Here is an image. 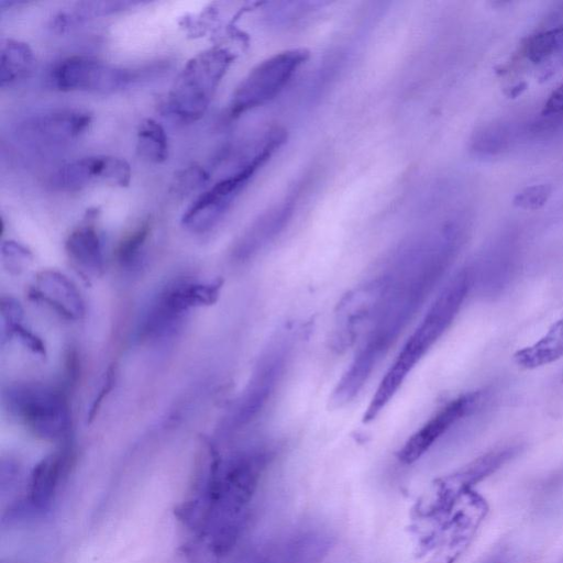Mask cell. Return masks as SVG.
<instances>
[{
	"label": "cell",
	"mask_w": 563,
	"mask_h": 563,
	"mask_svg": "<svg viewBox=\"0 0 563 563\" xmlns=\"http://www.w3.org/2000/svg\"><path fill=\"white\" fill-rule=\"evenodd\" d=\"M465 217L455 216L404 241L383 269L384 294L375 318L354 358L333 389L331 401L343 406L354 399L396 343L464 243Z\"/></svg>",
	"instance_id": "6da1fadb"
},
{
	"label": "cell",
	"mask_w": 563,
	"mask_h": 563,
	"mask_svg": "<svg viewBox=\"0 0 563 563\" xmlns=\"http://www.w3.org/2000/svg\"><path fill=\"white\" fill-rule=\"evenodd\" d=\"M473 278L472 269L465 267L442 288L378 384L363 416L364 422L378 417L416 365L446 332L467 297Z\"/></svg>",
	"instance_id": "7a4b0ae2"
},
{
	"label": "cell",
	"mask_w": 563,
	"mask_h": 563,
	"mask_svg": "<svg viewBox=\"0 0 563 563\" xmlns=\"http://www.w3.org/2000/svg\"><path fill=\"white\" fill-rule=\"evenodd\" d=\"M285 139V130L278 126L268 128L257 135L236 165L187 208L181 217L183 227L192 233H205L213 229L257 170L284 144Z\"/></svg>",
	"instance_id": "3957f363"
},
{
	"label": "cell",
	"mask_w": 563,
	"mask_h": 563,
	"mask_svg": "<svg viewBox=\"0 0 563 563\" xmlns=\"http://www.w3.org/2000/svg\"><path fill=\"white\" fill-rule=\"evenodd\" d=\"M232 59V54L220 47L205 49L191 57L168 91L166 110L184 122L200 119Z\"/></svg>",
	"instance_id": "277c9868"
},
{
	"label": "cell",
	"mask_w": 563,
	"mask_h": 563,
	"mask_svg": "<svg viewBox=\"0 0 563 563\" xmlns=\"http://www.w3.org/2000/svg\"><path fill=\"white\" fill-rule=\"evenodd\" d=\"M9 411L36 437L65 440L71 426L70 406L64 390L41 384L13 385L4 393Z\"/></svg>",
	"instance_id": "5b68a950"
},
{
	"label": "cell",
	"mask_w": 563,
	"mask_h": 563,
	"mask_svg": "<svg viewBox=\"0 0 563 563\" xmlns=\"http://www.w3.org/2000/svg\"><path fill=\"white\" fill-rule=\"evenodd\" d=\"M221 283L178 280L165 286L148 303L137 325L142 341L163 340L174 334L187 313L211 305L219 296Z\"/></svg>",
	"instance_id": "8992f818"
},
{
	"label": "cell",
	"mask_w": 563,
	"mask_h": 563,
	"mask_svg": "<svg viewBox=\"0 0 563 563\" xmlns=\"http://www.w3.org/2000/svg\"><path fill=\"white\" fill-rule=\"evenodd\" d=\"M294 349L290 331H279L260 356L252 377L229 418L230 429L252 422L275 394Z\"/></svg>",
	"instance_id": "52a82bcc"
},
{
	"label": "cell",
	"mask_w": 563,
	"mask_h": 563,
	"mask_svg": "<svg viewBox=\"0 0 563 563\" xmlns=\"http://www.w3.org/2000/svg\"><path fill=\"white\" fill-rule=\"evenodd\" d=\"M308 58L303 48H291L258 63L235 88L229 113L232 118L266 104L291 81Z\"/></svg>",
	"instance_id": "ba28073f"
},
{
	"label": "cell",
	"mask_w": 563,
	"mask_h": 563,
	"mask_svg": "<svg viewBox=\"0 0 563 563\" xmlns=\"http://www.w3.org/2000/svg\"><path fill=\"white\" fill-rule=\"evenodd\" d=\"M146 69L119 67L93 57L73 55L55 63L49 85L59 91L112 93L142 80Z\"/></svg>",
	"instance_id": "9c48e42d"
},
{
	"label": "cell",
	"mask_w": 563,
	"mask_h": 563,
	"mask_svg": "<svg viewBox=\"0 0 563 563\" xmlns=\"http://www.w3.org/2000/svg\"><path fill=\"white\" fill-rule=\"evenodd\" d=\"M386 284L385 273L360 283L339 301L331 332L330 344L336 351H345L371 327L379 307Z\"/></svg>",
	"instance_id": "30bf717a"
},
{
	"label": "cell",
	"mask_w": 563,
	"mask_h": 563,
	"mask_svg": "<svg viewBox=\"0 0 563 563\" xmlns=\"http://www.w3.org/2000/svg\"><path fill=\"white\" fill-rule=\"evenodd\" d=\"M91 123V114L81 109L55 108L23 119L16 129L19 139L29 146L52 148L80 137Z\"/></svg>",
	"instance_id": "8fae6325"
},
{
	"label": "cell",
	"mask_w": 563,
	"mask_h": 563,
	"mask_svg": "<svg viewBox=\"0 0 563 563\" xmlns=\"http://www.w3.org/2000/svg\"><path fill=\"white\" fill-rule=\"evenodd\" d=\"M563 125V115H545L527 121H500L486 124L471 139V150L478 156H495L521 142L549 137Z\"/></svg>",
	"instance_id": "7c38bea8"
},
{
	"label": "cell",
	"mask_w": 563,
	"mask_h": 563,
	"mask_svg": "<svg viewBox=\"0 0 563 563\" xmlns=\"http://www.w3.org/2000/svg\"><path fill=\"white\" fill-rule=\"evenodd\" d=\"M130 164L117 156L97 155L76 158L60 166L52 176V186L62 191H79L102 183L114 187L129 186Z\"/></svg>",
	"instance_id": "4fadbf2b"
},
{
	"label": "cell",
	"mask_w": 563,
	"mask_h": 563,
	"mask_svg": "<svg viewBox=\"0 0 563 563\" xmlns=\"http://www.w3.org/2000/svg\"><path fill=\"white\" fill-rule=\"evenodd\" d=\"M479 391L462 394L433 413L404 444L398 456L405 464L419 460L453 426L467 416L478 404Z\"/></svg>",
	"instance_id": "5bb4252c"
},
{
	"label": "cell",
	"mask_w": 563,
	"mask_h": 563,
	"mask_svg": "<svg viewBox=\"0 0 563 563\" xmlns=\"http://www.w3.org/2000/svg\"><path fill=\"white\" fill-rule=\"evenodd\" d=\"M303 190L300 183L282 200L261 213L238 240L233 255L246 261L269 245L290 222Z\"/></svg>",
	"instance_id": "9a60e30c"
},
{
	"label": "cell",
	"mask_w": 563,
	"mask_h": 563,
	"mask_svg": "<svg viewBox=\"0 0 563 563\" xmlns=\"http://www.w3.org/2000/svg\"><path fill=\"white\" fill-rule=\"evenodd\" d=\"M30 297L44 303L66 320H80L85 302L75 284L56 271H42L30 289Z\"/></svg>",
	"instance_id": "2e32d148"
},
{
	"label": "cell",
	"mask_w": 563,
	"mask_h": 563,
	"mask_svg": "<svg viewBox=\"0 0 563 563\" xmlns=\"http://www.w3.org/2000/svg\"><path fill=\"white\" fill-rule=\"evenodd\" d=\"M74 459L73 448L65 444L35 465L29 485V499L33 506L43 508L49 505L67 476Z\"/></svg>",
	"instance_id": "e0dca14e"
},
{
	"label": "cell",
	"mask_w": 563,
	"mask_h": 563,
	"mask_svg": "<svg viewBox=\"0 0 563 563\" xmlns=\"http://www.w3.org/2000/svg\"><path fill=\"white\" fill-rule=\"evenodd\" d=\"M519 57L540 73L542 79L563 67V22L530 34L521 44Z\"/></svg>",
	"instance_id": "ac0fdd59"
},
{
	"label": "cell",
	"mask_w": 563,
	"mask_h": 563,
	"mask_svg": "<svg viewBox=\"0 0 563 563\" xmlns=\"http://www.w3.org/2000/svg\"><path fill=\"white\" fill-rule=\"evenodd\" d=\"M95 214L88 211L86 221L75 228L65 242L68 257L87 276H99L104 266L101 238L90 221Z\"/></svg>",
	"instance_id": "d6986e66"
},
{
	"label": "cell",
	"mask_w": 563,
	"mask_h": 563,
	"mask_svg": "<svg viewBox=\"0 0 563 563\" xmlns=\"http://www.w3.org/2000/svg\"><path fill=\"white\" fill-rule=\"evenodd\" d=\"M563 357V314L536 342L518 350L514 360L525 369H533Z\"/></svg>",
	"instance_id": "ffe728a7"
},
{
	"label": "cell",
	"mask_w": 563,
	"mask_h": 563,
	"mask_svg": "<svg viewBox=\"0 0 563 563\" xmlns=\"http://www.w3.org/2000/svg\"><path fill=\"white\" fill-rule=\"evenodd\" d=\"M34 64V55L25 42L4 38L0 48V86H11L25 78Z\"/></svg>",
	"instance_id": "44dd1931"
},
{
	"label": "cell",
	"mask_w": 563,
	"mask_h": 563,
	"mask_svg": "<svg viewBox=\"0 0 563 563\" xmlns=\"http://www.w3.org/2000/svg\"><path fill=\"white\" fill-rule=\"evenodd\" d=\"M137 155L153 164H159L168 157V139L165 129L154 119L140 122L136 131Z\"/></svg>",
	"instance_id": "7402d4cb"
},
{
	"label": "cell",
	"mask_w": 563,
	"mask_h": 563,
	"mask_svg": "<svg viewBox=\"0 0 563 563\" xmlns=\"http://www.w3.org/2000/svg\"><path fill=\"white\" fill-rule=\"evenodd\" d=\"M151 232L152 221L146 218L123 236L115 250V257L121 267L134 268L141 264Z\"/></svg>",
	"instance_id": "603a6c76"
},
{
	"label": "cell",
	"mask_w": 563,
	"mask_h": 563,
	"mask_svg": "<svg viewBox=\"0 0 563 563\" xmlns=\"http://www.w3.org/2000/svg\"><path fill=\"white\" fill-rule=\"evenodd\" d=\"M327 547L328 541L322 533H305L287 547L283 560L289 563H317Z\"/></svg>",
	"instance_id": "cb8c5ba5"
},
{
	"label": "cell",
	"mask_w": 563,
	"mask_h": 563,
	"mask_svg": "<svg viewBox=\"0 0 563 563\" xmlns=\"http://www.w3.org/2000/svg\"><path fill=\"white\" fill-rule=\"evenodd\" d=\"M552 192L553 188L549 184L530 185L516 194L512 205L522 210L536 211L547 205Z\"/></svg>",
	"instance_id": "d4e9b609"
},
{
	"label": "cell",
	"mask_w": 563,
	"mask_h": 563,
	"mask_svg": "<svg viewBox=\"0 0 563 563\" xmlns=\"http://www.w3.org/2000/svg\"><path fill=\"white\" fill-rule=\"evenodd\" d=\"M208 179L209 174L202 167L191 165L175 177L173 188L176 195L184 196L206 184Z\"/></svg>",
	"instance_id": "484cf974"
},
{
	"label": "cell",
	"mask_w": 563,
	"mask_h": 563,
	"mask_svg": "<svg viewBox=\"0 0 563 563\" xmlns=\"http://www.w3.org/2000/svg\"><path fill=\"white\" fill-rule=\"evenodd\" d=\"M1 252L3 262L10 272L20 273L32 260L31 252L15 241H5Z\"/></svg>",
	"instance_id": "4316f807"
},
{
	"label": "cell",
	"mask_w": 563,
	"mask_h": 563,
	"mask_svg": "<svg viewBox=\"0 0 563 563\" xmlns=\"http://www.w3.org/2000/svg\"><path fill=\"white\" fill-rule=\"evenodd\" d=\"M1 338L5 341L13 336L14 329L21 324L22 308L12 298L1 299Z\"/></svg>",
	"instance_id": "83f0119b"
},
{
	"label": "cell",
	"mask_w": 563,
	"mask_h": 563,
	"mask_svg": "<svg viewBox=\"0 0 563 563\" xmlns=\"http://www.w3.org/2000/svg\"><path fill=\"white\" fill-rule=\"evenodd\" d=\"M13 335H16L21 342L33 353L40 356L45 355V345L42 340L25 329L22 324H19L14 329Z\"/></svg>",
	"instance_id": "f1b7e54d"
},
{
	"label": "cell",
	"mask_w": 563,
	"mask_h": 563,
	"mask_svg": "<svg viewBox=\"0 0 563 563\" xmlns=\"http://www.w3.org/2000/svg\"><path fill=\"white\" fill-rule=\"evenodd\" d=\"M541 113L545 115H563V82H561L544 102Z\"/></svg>",
	"instance_id": "f546056e"
},
{
	"label": "cell",
	"mask_w": 563,
	"mask_h": 563,
	"mask_svg": "<svg viewBox=\"0 0 563 563\" xmlns=\"http://www.w3.org/2000/svg\"><path fill=\"white\" fill-rule=\"evenodd\" d=\"M113 383H114V369L113 368H109L107 374H106V379H104L102 386L100 387V390H99L97 397L95 398V400H93V402H92V405L90 407V410H89V413H88V419L89 420L93 419V417L96 416L97 410L101 406V404L104 400L106 396L112 389Z\"/></svg>",
	"instance_id": "4dcf8cb0"
}]
</instances>
